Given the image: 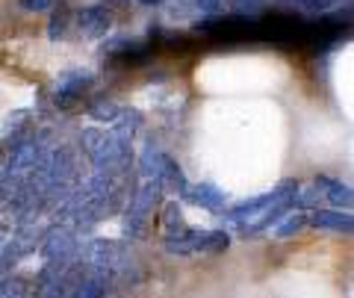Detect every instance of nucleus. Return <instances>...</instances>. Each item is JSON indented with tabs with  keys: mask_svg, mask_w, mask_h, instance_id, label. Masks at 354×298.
Segmentation results:
<instances>
[{
	"mask_svg": "<svg viewBox=\"0 0 354 298\" xmlns=\"http://www.w3.org/2000/svg\"><path fill=\"white\" fill-rule=\"evenodd\" d=\"M230 245V236L225 230H183L177 236H165L162 248L169 254H180V257H189V254H218Z\"/></svg>",
	"mask_w": 354,
	"mask_h": 298,
	"instance_id": "f257e3e1",
	"label": "nucleus"
},
{
	"mask_svg": "<svg viewBox=\"0 0 354 298\" xmlns=\"http://www.w3.org/2000/svg\"><path fill=\"white\" fill-rule=\"evenodd\" d=\"M157 198H160V178L157 180H148L139 189V195L133 198V204L127 209V222H124V234L127 236H142V234H145L148 216H151L153 204H157Z\"/></svg>",
	"mask_w": 354,
	"mask_h": 298,
	"instance_id": "f03ea898",
	"label": "nucleus"
},
{
	"mask_svg": "<svg viewBox=\"0 0 354 298\" xmlns=\"http://www.w3.org/2000/svg\"><path fill=\"white\" fill-rule=\"evenodd\" d=\"M92 71H86V68H68V71H62L59 74V80H57V92H53V101H57V106H68L74 104L77 97H80L88 86H92Z\"/></svg>",
	"mask_w": 354,
	"mask_h": 298,
	"instance_id": "7ed1b4c3",
	"label": "nucleus"
},
{
	"mask_svg": "<svg viewBox=\"0 0 354 298\" xmlns=\"http://www.w3.org/2000/svg\"><path fill=\"white\" fill-rule=\"evenodd\" d=\"M77 27H80L86 39H101L113 27V12H109V6H101V3L86 6L77 12Z\"/></svg>",
	"mask_w": 354,
	"mask_h": 298,
	"instance_id": "20e7f679",
	"label": "nucleus"
},
{
	"mask_svg": "<svg viewBox=\"0 0 354 298\" xmlns=\"http://www.w3.org/2000/svg\"><path fill=\"white\" fill-rule=\"evenodd\" d=\"M183 198L189 204H195V207H204V209H209V213H221V209L227 207V195L218 189L216 183H195V186H186V192H183Z\"/></svg>",
	"mask_w": 354,
	"mask_h": 298,
	"instance_id": "39448f33",
	"label": "nucleus"
},
{
	"mask_svg": "<svg viewBox=\"0 0 354 298\" xmlns=\"http://www.w3.org/2000/svg\"><path fill=\"white\" fill-rule=\"evenodd\" d=\"M313 227H322V230H337V234H351V213L346 209H316L313 216L307 218Z\"/></svg>",
	"mask_w": 354,
	"mask_h": 298,
	"instance_id": "423d86ee",
	"label": "nucleus"
},
{
	"mask_svg": "<svg viewBox=\"0 0 354 298\" xmlns=\"http://www.w3.org/2000/svg\"><path fill=\"white\" fill-rule=\"evenodd\" d=\"M316 189H319V195H322L325 198V201L328 204H337L339 209L342 207H351V186L348 183H342V180H337V178H325V174H322V178H316Z\"/></svg>",
	"mask_w": 354,
	"mask_h": 298,
	"instance_id": "0eeeda50",
	"label": "nucleus"
},
{
	"mask_svg": "<svg viewBox=\"0 0 354 298\" xmlns=\"http://www.w3.org/2000/svg\"><path fill=\"white\" fill-rule=\"evenodd\" d=\"M162 162H165V153L153 145V142H148V145L142 148V174H145L148 180H157L162 171Z\"/></svg>",
	"mask_w": 354,
	"mask_h": 298,
	"instance_id": "6e6552de",
	"label": "nucleus"
},
{
	"mask_svg": "<svg viewBox=\"0 0 354 298\" xmlns=\"http://www.w3.org/2000/svg\"><path fill=\"white\" fill-rule=\"evenodd\" d=\"M304 225H307V216H304V213H290L286 218H281V222L274 225L272 236H274V239H290V236H295Z\"/></svg>",
	"mask_w": 354,
	"mask_h": 298,
	"instance_id": "1a4fd4ad",
	"label": "nucleus"
},
{
	"mask_svg": "<svg viewBox=\"0 0 354 298\" xmlns=\"http://www.w3.org/2000/svg\"><path fill=\"white\" fill-rule=\"evenodd\" d=\"M162 227L169 230V236H177V234H183V230H186L183 216H180V204H177V201L165 204V209H162Z\"/></svg>",
	"mask_w": 354,
	"mask_h": 298,
	"instance_id": "9d476101",
	"label": "nucleus"
},
{
	"mask_svg": "<svg viewBox=\"0 0 354 298\" xmlns=\"http://www.w3.org/2000/svg\"><path fill=\"white\" fill-rule=\"evenodd\" d=\"M88 115L97 118V121H118V118H121V109H118L113 101L101 97V101H92V104H88Z\"/></svg>",
	"mask_w": 354,
	"mask_h": 298,
	"instance_id": "9b49d317",
	"label": "nucleus"
},
{
	"mask_svg": "<svg viewBox=\"0 0 354 298\" xmlns=\"http://www.w3.org/2000/svg\"><path fill=\"white\" fill-rule=\"evenodd\" d=\"M65 27H68V9H57V12H53V18H50V27H48V36L57 41V39H62L65 36Z\"/></svg>",
	"mask_w": 354,
	"mask_h": 298,
	"instance_id": "f8f14e48",
	"label": "nucleus"
},
{
	"mask_svg": "<svg viewBox=\"0 0 354 298\" xmlns=\"http://www.w3.org/2000/svg\"><path fill=\"white\" fill-rule=\"evenodd\" d=\"M53 3L57 0H18V6L24 12H48V9H53Z\"/></svg>",
	"mask_w": 354,
	"mask_h": 298,
	"instance_id": "ddd939ff",
	"label": "nucleus"
},
{
	"mask_svg": "<svg viewBox=\"0 0 354 298\" xmlns=\"http://www.w3.org/2000/svg\"><path fill=\"white\" fill-rule=\"evenodd\" d=\"M301 9H307V12H325V9L330 6H337L339 0H295Z\"/></svg>",
	"mask_w": 354,
	"mask_h": 298,
	"instance_id": "4468645a",
	"label": "nucleus"
},
{
	"mask_svg": "<svg viewBox=\"0 0 354 298\" xmlns=\"http://www.w3.org/2000/svg\"><path fill=\"white\" fill-rule=\"evenodd\" d=\"M101 292H104V286H101V281H86L80 290L74 292V298H101Z\"/></svg>",
	"mask_w": 354,
	"mask_h": 298,
	"instance_id": "2eb2a0df",
	"label": "nucleus"
},
{
	"mask_svg": "<svg viewBox=\"0 0 354 298\" xmlns=\"http://www.w3.org/2000/svg\"><path fill=\"white\" fill-rule=\"evenodd\" d=\"M136 3H142V6H162L165 0H136Z\"/></svg>",
	"mask_w": 354,
	"mask_h": 298,
	"instance_id": "dca6fc26",
	"label": "nucleus"
}]
</instances>
